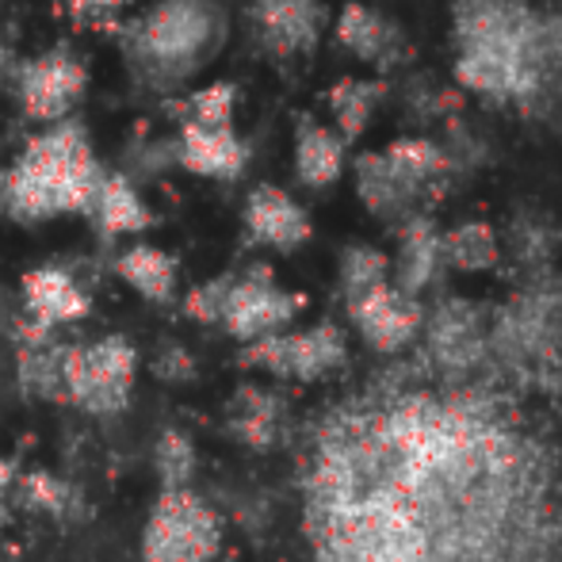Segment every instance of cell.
<instances>
[{"instance_id":"obj_7","label":"cell","mask_w":562,"mask_h":562,"mask_svg":"<svg viewBox=\"0 0 562 562\" xmlns=\"http://www.w3.org/2000/svg\"><path fill=\"white\" fill-rule=\"evenodd\" d=\"M138 352L126 337H100L92 345H66V402L97 417L123 414L134 391Z\"/></svg>"},{"instance_id":"obj_29","label":"cell","mask_w":562,"mask_h":562,"mask_svg":"<svg viewBox=\"0 0 562 562\" xmlns=\"http://www.w3.org/2000/svg\"><path fill=\"white\" fill-rule=\"evenodd\" d=\"M402 104H406V112L417 119V123H445L448 115L463 112V100H459V92L451 89H440L432 77H409L406 89H402Z\"/></svg>"},{"instance_id":"obj_33","label":"cell","mask_w":562,"mask_h":562,"mask_svg":"<svg viewBox=\"0 0 562 562\" xmlns=\"http://www.w3.org/2000/svg\"><path fill=\"white\" fill-rule=\"evenodd\" d=\"M154 375L165 379V383H184V379H192L195 375L192 352H188V348H180V345H165L161 352H157V360H154Z\"/></svg>"},{"instance_id":"obj_19","label":"cell","mask_w":562,"mask_h":562,"mask_svg":"<svg viewBox=\"0 0 562 562\" xmlns=\"http://www.w3.org/2000/svg\"><path fill=\"white\" fill-rule=\"evenodd\" d=\"M89 215L104 237H131V234H142V229L154 226V211L146 207L142 192L131 184V177H123V172H104V177H100V188H97V195H92Z\"/></svg>"},{"instance_id":"obj_2","label":"cell","mask_w":562,"mask_h":562,"mask_svg":"<svg viewBox=\"0 0 562 562\" xmlns=\"http://www.w3.org/2000/svg\"><path fill=\"white\" fill-rule=\"evenodd\" d=\"M97 149L77 119L46 123L31 134L8 172L0 177V207L15 223H50L58 215H89L100 188Z\"/></svg>"},{"instance_id":"obj_17","label":"cell","mask_w":562,"mask_h":562,"mask_svg":"<svg viewBox=\"0 0 562 562\" xmlns=\"http://www.w3.org/2000/svg\"><path fill=\"white\" fill-rule=\"evenodd\" d=\"M23 311L38 326L58 329L69 326V322H81L92 311V299L74 280V272L58 265H43L23 276Z\"/></svg>"},{"instance_id":"obj_31","label":"cell","mask_w":562,"mask_h":562,"mask_svg":"<svg viewBox=\"0 0 562 562\" xmlns=\"http://www.w3.org/2000/svg\"><path fill=\"white\" fill-rule=\"evenodd\" d=\"M20 494L31 509L54 513V517H66V513L74 509V490H69L61 479H54V474H27Z\"/></svg>"},{"instance_id":"obj_13","label":"cell","mask_w":562,"mask_h":562,"mask_svg":"<svg viewBox=\"0 0 562 562\" xmlns=\"http://www.w3.org/2000/svg\"><path fill=\"white\" fill-rule=\"evenodd\" d=\"M337 43L345 46L352 58L379 69V74H391L394 66H406V61L414 58L406 31L386 12H379V8H371V4H360V0H348V4L340 8Z\"/></svg>"},{"instance_id":"obj_22","label":"cell","mask_w":562,"mask_h":562,"mask_svg":"<svg viewBox=\"0 0 562 562\" xmlns=\"http://www.w3.org/2000/svg\"><path fill=\"white\" fill-rule=\"evenodd\" d=\"M226 422H229V432H234L241 445L265 451L280 440L283 402H280V394L265 391V386H241V391L229 398Z\"/></svg>"},{"instance_id":"obj_25","label":"cell","mask_w":562,"mask_h":562,"mask_svg":"<svg viewBox=\"0 0 562 562\" xmlns=\"http://www.w3.org/2000/svg\"><path fill=\"white\" fill-rule=\"evenodd\" d=\"M386 100V81H368V77H340L334 89L326 92V104L334 112V123L340 126V138L356 142L368 131L371 115Z\"/></svg>"},{"instance_id":"obj_16","label":"cell","mask_w":562,"mask_h":562,"mask_svg":"<svg viewBox=\"0 0 562 562\" xmlns=\"http://www.w3.org/2000/svg\"><path fill=\"white\" fill-rule=\"evenodd\" d=\"M445 234L437 229L429 215L414 211L409 218L398 223V257L391 265L394 288H402L406 295L422 299L432 283L445 276Z\"/></svg>"},{"instance_id":"obj_18","label":"cell","mask_w":562,"mask_h":562,"mask_svg":"<svg viewBox=\"0 0 562 562\" xmlns=\"http://www.w3.org/2000/svg\"><path fill=\"white\" fill-rule=\"evenodd\" d=\"M356 195H360V203L371 215L394 226L417 211L414 192L398 180V172L391 169L386 154H375V149L356 157Z\"/></svg>"},{"instance_id":"obj_35","label":"cell","mask_w":562,"mask_h":562,"mask_svg":"<svg viewBox=\"0 0 562 562\" xmlns=\"http://www.w3.org/2000/svg\"><path fill=\"white\" fill-rule=\"evenodd\" d=\"M543 123H551V126H555V131L562 134V89L555 92V97H551V104L548 108H543Z\"/></svg>"},{"instance_id":"obj_12","label":"cell","mask_w":562,"mask_h":562,"mask_svg":"<svg viewBox=\"0 0 562 562\" xmlns=\"http://www.w3.org/2000/svg\"><path fill=\"white\" fill-rule=\"evenodd\" d=\"M249 23L265 54H272V58H306L322 43L326 4L322 0H252Z\"/></svg>"},{"instance_id":"obj_34","label":"cell","mask_w":562,"mask_h":562,"mask_svg":"<svg viewBox=\"0 0 562 562\" xmlns=\"http://www.w3.org/2000/svg\"><path fill=\"white\" fill-rule=\"evenodd\" d=\"M61 4H66V12L74 15V20L104 23V20H112L115 12H123L126 4H134V0H61Z\"/></svg>"},{"instance_id":"obj_9","label":"cell","mask_w":562,"mask_h":562,"mask_svg":"<svg viewBox=\"0 0 562 562\" xmlns=\"http://www.w3.org/2000/svg\"><path fill=\"white\" fill-rule=\"evenodd\" d=\"M89 92V66L74 46L58 43L15 69V100L31 123H58Z\"/></svg>"},{"instance_id":"obj_15","label":"cell","mask_w":562,"mask_h":562,"mask_svg":"<svg viewBox=\"0 0 562 562\" xmlns=\"http://www.w3.org/2000/svg\"><path fill=\"white\" fill-rule=\"evenodd\" d=\"M245 229L257 245L280 252L303 249L314 237V223L303 211V203H295V195H288L276 184H257L245 200Z\"/></svg>"},{"instance_id":"obj_11","label":"cell","mask_w":562,"mask_h":562,"mask_svg":"<svg viewBox=\"0 0 562 562\" xmlns=\"http://www.w3.org/2000/svg\"><path fill=\"white\" fill-rule=\"evenodd\" d=\"M348 306V322L356 326V334L368 340V348H375L379 356H398L422 334L425 306L422 299L406 295L402 288H394L391 280L379 288L356 295Z\"/></svg>"},{"instance_id":"obj_36","label":"cell","mask_w":562,"mask_h":562,"mask_svg":"<svg viewBox=\"0 0 562 562\" xmlns=\"http://www.w3.org/2000/svg\"><path fill=\"white\" fill-rule=\"evenodd\" d=\"M4 74H8V46H4V23H0V89H4Z\"/></svg>"},{"instance_id":"obj_8","label":"cell","mask_w":562,"mask_h":562,"mask_svg":"<svg viewBox=\"0 0 562 562\" xmlns=\"http://www.w3.org/2000/svg\"><path fill=\"white\" fill-rule=\"evenodd\" d=\"M245 368H260L276 379H291V383H322L334 371L348 363V337L334 322H318L299 334H268L245 345L241 352Z\"/></svg>"},{"instance_id":"obj_23","label":"cell","mask_w":562,"mask_h":562,"mask_svg":"<svg viewBox=\"0 0 562 562\" xmlns=\"http://www.w3.org/2000/svg\"><path fill=\"white\" fill-rule=\"evenodd\" d=\"M505 241H509V252H513V260H517L520 276L548 272V268L555 265L562 226L555 223V215H548V211L528 207L509 218Z\"/></svg>"},{"instance_id":"obj_1","label":"cell","mask_w":562,"mask_h":562,"mask_svg":"<svg viewBox=\"0 0 562 562\" xmlns=\"http://www.w3.org/2000/svg\"><path fill=\"white\" fill-rule=\"evenodd\" d=\"M456 81L486 104L540 119L562 89V38L532 0H451Z\"/></svg>"},{"instance_id":"obj_26","label":"cell","mask_w":562,"mask_h":562,"mask_svg":"<svg viewBox=\"0 0 562 562\" xmlns=\"http://www.w3.org/2000/svg\"><path fill=\"white\" fill-rule=\"evenodd\" d=\"M502 241H497V229L479 218H467L456 223L445 234V265L456 272H494L502 265Z\"/></svg>"},{"instance_id":"obj_3","label":"cell","mask_w":562,"mask_h":562,"mask_svg":"<svg viewBox=\"0 0 562 562\" xmlns=\"http://www.w3.org/2000/svg\"><path fill=\"white\" fill-rule=\"evenodd\" d=\"M490 363L536 391L562 386V276H520V288L490 311Z\"/></svg>"},{"instance_id":"obj_32","label":"cell","mask_w":562,"mask_h":562,"mask_svg":"<svg viewBox=\"0 0 562 562\" xmlns=\"http://www.w3.org/2000/svg\"><path fill=\"white\" fill-rule=\"evenodd\" d=\"M226 288H229V272L200 283V288H192L184 299V314L195 322H203V326H218V314H223V303H226Z\"/></svg>"},{"instance_id":"obj_28","label":"cell","mask_w":562,"mask_h":562,"mask_svg":"<svg viewBox=\"0 0 562 562\" xmlns=\"http://www.w3.org/2000/svg\"><path fill=\"white\" fill-rule=\"evenodd\" d=\"M177 108H180V119H188V123L229 126L234 123V112H237V85L234 81L203 85V89L188 92Z\"/></svg>"},{"instance_id":"obj_30","label":"cell","mask_w":562,"mask_h":562,"mask_svg":"<svg viewBox=\"0 0 562 562\" xmlns=\"http://www.w3.org/2000/svg\"><path fill=\"white\" fill-rule=\"evenodd\" d=\"M157 474L165 486H192L195 474V445L180 429H165L154 451Z\"/></svg>"},{"instance_id":"obj_27","label":"cell","mask_w":562,"mask_h":562,"mask_svg":"<svg viewBox=\"0 0 562 562\" xmlns=\"http://www.w3.org/2000/svg\"><path fill=\"white\" fill-rule=\"evenodd\" d=\"M391 280V260L386 252H379L375 245H348L340 252V265H337V288H340V299L352 303L356 295L363 291L379 288V283Z\"/></svg>"},{"instance_id":"obj_14","label":"cell","mask_w":562,"mask_h":562,"mask_svg":"<svg viewBox=\"0 0 562 562\" xmlns=\"http://www.w3.org/2000/svg\"><path fill=\"white\" fill-rule=\"evenodd\" d=\"M172 157L180 169L195 172L207 180H237L249 165V146L245 138L229 126H207V123H177V138H172Z\"/></svg>"},{"instance_id":"obj_4","label":"cell","mask_w":562,"mask_h":562,"mask_svg":"<svg viewBox=\"0 0 562 562\" xmlns=\"http://www.w3.org/2000/svg\"><path fill=\"white\" fill-rule=\"evenodd\" d=\"M226 43V12L215 0H157L126 31V58L154 89L184 85Z\"/></svg>"},{"instance_id":"obj_10","label":"cell","mask_w":562,"mask_h":562,"mask_svg":"<svg viewBox=\"0 0 562 562\" xmlns=\"http://www.w3.org/2000/svg\"><path fill=\"white\" fill-rule=\"evenodd\" d=\"M303 311V295L280 288L268 265H249L245 272H229L226 303L218 314V326L237 340H257L268 334H280Z\"/></svg>"},{"instance_id":"obj_21","label":"cell","mask_w":562,"mask_h":562,"mask_svg":"<svg viewBox=\"0 0 562 562\" xmlns=\"http://www.w3.org/2000/svg\"><path fill=\"white\" fill-rule=\"evenodd\" d=\"M383 154H386V161H391V169L398 172L402 184L414 192L417 203H422L425 195L440 192V188L448 184V177H451L445 149H440L432 138L406 134V138H394Z\"/></svg>"},{"instance_id":"obj_20","label":"cell","mask_w":562,"mask_h":562,"mask_svg":"<svg viewBox=\"0 0 562 562\" xmlns=\"http://www.w3.org/2000/svg\"><path fill=\"white\" fill-rule=\"evenodd\" d=\"M345 146L348 142L340 138L337 131L314 123V119H299V131H295V177H299V184L314 188V192L337 184L340 172H345Z\"/></svg>"},{"instance_id":"obj_5","label":"cell","mask_w":562,"mask_h":562,"mask_svg":"<svg viewBox=\"0 0 562 562\" xmlns=\"http://www.w3.org/2000/svg\"><path fill=\"white\" fill-rule=\"evenodd\" d=\"M223 551V520L192 486H165L142 532L146 562H215Z\"/></svg>"},{"instance_id":"obj_37","label":"cell","mask_w":562,"mask_h":562,"mask_svg":"<svg viewBox=\"0 0 562 562\" xmlns=\"http://www.w3.org/2000/svg\"><path fill=\"white\" fill-rule=\"evenodd\" d=\"M8 486H12V463H8V459H0V494H4Z\"/></svg>"},{"instance_id":"obj_24","label":"cell","mask_w":562,"mask_h":562,"mask_svg":"<svg viewBox=\"0 0 562 562\" xmlns=\"http://www.w3.org/2000/svg\"><path fill=\"white\" fill-rule=\"evenodd\" d=\"M115 276L138 291L146 303H172L177 295V257L157 245H131L115 257Z\"/></svg>"},{"instance_id":"obj_38","label":"cell","mask_w":562,"mask_h":562,"mask_svg":"<svg viewBox=\"0 0 562 562\" xmlns=\"http://www.w3.org/2000/svg\"><path fill=\"white\" fill-rule=\"evenodd\" d=\"M0 517H4V509H0Z\"/></svg>"},{"instance_id":"obj_6","label":"cell","mask_w":562,"mask_h":562,"mask_svg":"<svg viewBox=\"0 0 562 562\" xmlns=\"http://www.w3.org/2000/svg\"><path fill=\"white\" fill-rule=\"evenodd\" d=\"M425 363L445 383H471L490 368V306L445 295L422 322Z\"/></svg>"}]
</instances>
